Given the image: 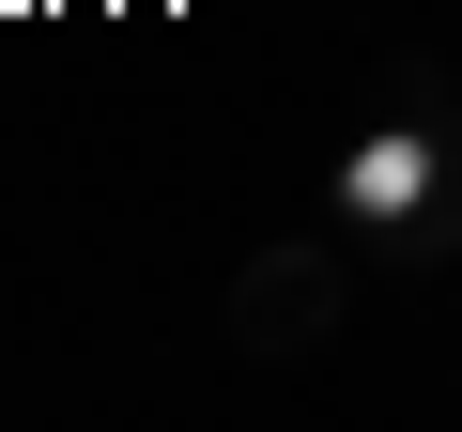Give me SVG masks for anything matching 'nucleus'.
I'll return each mask as SVG.
<instances>
[{
	"label": "nucleus",
	"mask_w": 462,
	"mask_h": 432,
	"mask_svg": "<svg viewBox=\"0 0 462 432\" xmlns=\"http://www.w3.org/2000/svg\"><path fill=\"white\" fill-rule=\"evenodd\" d=\"M231 324H247V355H309L339 324V248H263L231 278Z\"/></svg>",
	"instance_id": "2"
},
{
	"label": "nucleus",
	"mask_w": 462,
	"mask_h": 432,
	"mask_svg": "<svg viewBox=\"0 0 462 432\" xmlns=\"http://www.w3.org/2000/svg\"><path fill=\"white\" fill-rule=\"evenodd\" d=\"M339 232H370V248H401V263L462 248V93H447V78H416L401 108H370V124L339 139Z\"/></svg>",
	"instance_id": "1"
}]
</instances>
